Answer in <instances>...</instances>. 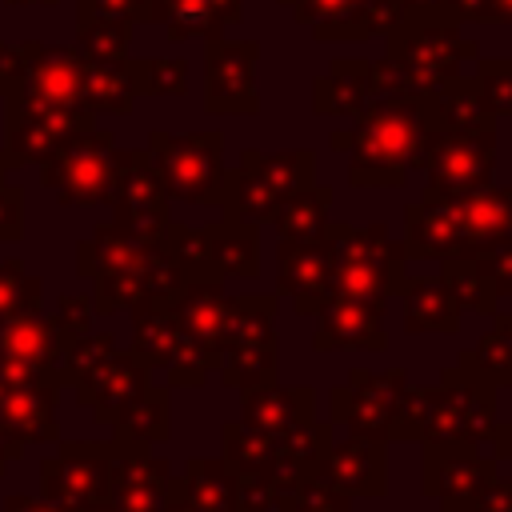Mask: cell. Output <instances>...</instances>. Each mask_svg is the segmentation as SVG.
<instances>
[{"label": "cell", "mask_w": 512, "mask_h": 512, "mask_svg": "<svg viewBox=\"0 0 512 512\" xmlns=\"http://www.w3.org/2000/svg\"><path fill=\"white\" fill-rule=\"evenodd\" d=\"M436 128V92L380 100L328 136L336 152H348L352 188H404L408 172L424 168V148Z\"/></svg>", "instance_id": "obj_1"}, {"label": "cell", "mask_w": 512, "mask_h": 512, "mask_svg": "<svg viewBox=\"0 0 512 512\" xmlns=\"http://www.w3.org/2000/svg\"><path fill=\"white\" fill-rule=\"evenodd\" d=\"M76 272L92 280L96 316L128 312L140 300L172 304L188 280L164 244H140L116 224H96V232L76 244Z\"/></svg>", "instance_id": "obj_2"}, {"label": "cell", "mask_w": 512, "mask_h": 512, "mask_svg": "<svg viewBox=\"0 0 512 512\" xmlns=\"http://www.w3.org/2000/svg\"><path fill=\"white\" fill-rule=\"evenodd\" d=\"M388 56L408 72L416 92H440L476 60V44L460 36V20L444 8L400 16L388 32Z\"/></svg>", "instance_id": "obj_3"}, {"label": "cell", "mask_w": 512, "mask_h": 512, "mask_svg": "<svg viewBox=\"0 0 512 512\" xmlns=\"http://www.w3.org/2000/svg\"><path fill=\"white\" fill-rule=\"evenodd\" d=\"M120 164L124 148L116 144V136L92 124L84 132H72L48 160H40V184L64 208H96L112 204Z\"/></svg>", "instance_id": "obj_4"}, {"label": "cell", "mask_w": 512, "mask_h": 512, "mask_svg": "<svg viewBox=\"0 0 512 512\" xmlns=\"http://www.w3.org/2000/svg\"><path fill=\"white\" fill-rule=\"evenodd\" d=\"M316 176V152L312 148H288V152H256L244 148L236 168H224V216L244 224H268L272 208L308 184Z\"/></svg>", "instance_id": "obj_5"}, {"label": "cell", "mask_w": 512, "mask_h": 512, "mask_svg": "<svg viewBox=\"0 0 512 512\" xmlns=\"http://www.w3.org/2000/svg\"><path fill=\"white\" fill-rule=\"evenodd\" d=\"M328 232L336 240V300H388L404 284V244L392 240L384 220H372L364 228L328 220Z\"/></svg>", "instance_id": "obj_6"}, {"label": "cell", "mask_w": 512, "mask_h": 512, "mask_svg": "<svg viewBox=\"0 0 512 512\" xmlns=\"http://www.w3.org/2000/svg\"><path fill=\"white\" fill-rule=\"evenodd\" d=\"M496 384L464 372L460 364L440 372V384L428 388V416L420 428V444H468L488 448L496 432Z\"/></svg>", "instance_id": "obj_7"}, {"label": "cell", "mask_w": 512, "mask_h": 512, "mask_svg": "<svg viewBox=\"0 0 512 512\" xmlns=\"http://www.w3.org/2000/svg\"><path fill=\"white\" fill-rule=\"evenodd\" d=\"M168 196L200 208L224 204V136L220 132H148L144 144Z\"/></svg>", "instance_id": "obj_8"}, {"label": "cell", "mask_w": 512, "mask_h": 512, "mask_svg": "<svg viewBox=\"0 0 512 512\" xmlns=\"http://www.w3.org/2000/svg\"><path fill=\"white\" fill-rule=\"evenodd\" d=\"M424 192L432 196H468L492 184L496 172V124L480 128H432L420 168Z\"/></svg>", "instance_id": "obj_9"}, {"label": "cell", "mask_w": 512, "mask_h": 512, "mask_svg": "<svg viewBox=\"0 0 512 512\" xmlns=\"http://www.w3.org/2000/svg\"><path fill=\"white\" fill-rule=\"evenodd\" d=\"M116 440H56L40 464V496L64 512H88L108 500V464Z\"/></svg>", "instance_id": "obj_10"}, {"label": "cell", "mask_w": 512, "mask_h": 512, "mask_svg": "<svg viewBox=\"0 0 512 512\" xmlns=\"http://www.w3.org/2000/svg\"><path fill=\"white\" fill-rule=\"evenodd\" d=\"M404 384H408V372L400 364L384 372L352 368L348 380L328 392V416L332 424H344L352 436L392 444V416H396V400Z\"/></svg>", "instance_id": "obj_11"}, {"label": "cell", "mask_w": 512, "mask_h": 512, "mask_svg": "<svg viewBox=\"0 0 512 512\" xmlns=\"http://www.w3.org/2000/svg\"><path fill=\"white\" fill-rule=\"evenodd\" d=\"M168 188L160 180V168L152 160L148 148H124V164H120V180H116V196H112V224L120 232H128L140 244H164L168 236Z\"/></svg>", "instance_id": "obj_12"}, {"label": "cell", "mask_w": 512, "mask_h": 512, "mask_svg": "<svg viewBox=\"0 0 512 512\" xmlns=\"http://www.w3.org/2000/svg\"><path fill=\"white\" fill-rule=\"evenodd\" d=\"M56 396H60V384L52 380L48 368H36V364L0 356V420L28 448L32 444H56L60 440Z\"/></svg>", "instance_id": "obj_13"}, {"label": "cell", "mask_w": 512, "mask_h": 512, "mask_svg": "<svg viewBox=\"0 0 512 512\" xmlns=\"http://www.w3.org/2000/svg\"><path fill=\"white\" fill-rule=\"evenodd\" d=\"M96 124V112L88 108H56L28 96H4V156L12 168L48 160L72 132H84Z\"/></svg>", "instance_id": "obj_14"}, {"label": "cell", "mask_w": 512, "mask_h": 512, "mask_svg": "<svg viewBox=\"0 0 512 512\" xmlns=\"http://www.w3.org/2000/svg\"><path fill=\"white\" fill-rule=\"evenodd\" d=\"M276 296H288L300 316H320L336 300V240L324 228L312 240H276Z\"/></svg>", "instance_id": "obj_15"}, {"label": "cell", "mask_w": 512, "mask_h": 512, "mask_svg": "<svg viewBox=\"0 0 512 512\" xmlns=\"http://www.w3.org/2000/svg\"><path fill=\"white\" fill-rule=\"evenodd\" d=\"M420 492L440 512H472L480 492L496 480V460L468 444H420Z\"/></svg>", "instance_id": "obj_16"}, {"label": "cell", "mask_w": 512, "mask_h": 512, "mask_svg": "<svg viewBox=\"0 0 512 512\" xmlns=\"http://www.w3.org/2000/svg\"><path fill=\"white\" fill-rule=\"evenodd\" d=\"M256 64H260L256 40H224V36L208 40V48H204V112L256 116L260 112Z\"/></svg>", "instance_id": "obj_17"}, {"label": "cell", "mask_w": 512, "mask_h": 512, "mask_svg": "<svg viewBox=\"0 0 512 512\" xmlns=\"http://www.w3.org/2000/svg\"><path fill=\"white\" fill-rule=\"evenodd\" d=\"M312 480L332 492H344V496L380 500V496H388V444L364 440L352 432L344 440L332 436L312 468Z\"/></svg>", "instance_id": "obj_18"}, {"label": "cell", "mask_w": 512, "mask_h": 512, "mask_svg": "<svg viewBox=\"0 0 512 512\" xmlns=\"http://www.w3.org/2000/svg\"><path fill=\"white\" fill-rule=\"evenodd\" d=\"M172 492V464L152 456V444L116 440L108 464V504L120 512H160Z\"/></svg>", "instance_id": "obj_19"}, {"label": "cell", "mask_w": 512, "mask_h": 512, "mask_svg": "<svg viewBox=\"0 0 512 512\" xmlns=\"http://www.w3.org/2000/svg\"><path fill=\"white\" fill-rule=\"evenodd\" d=\"M28 44V68L16 92L8 96H28L40 104H56V108H84V56L80 48L68 44H44V40H24Z\"/></svg>", "instance_id": "obj_20"}, {"label": "cell", "mask_w": 512, "mask_h": 512, "mask_svg": "<svg viewBox=\"0 0 512 512\" xmlns=\"http://www.w3.org/2000/svg\"><path fill=\"white\" fill-rule=\"evenodd\" d=\"M236 292H224V280H184V288L172 300V316L180 336H188L212 364V372L224 360V324L232 312Z\"/></svg>", "instance_id": "obj_21"}, {"label": "cell", "mask_w": 512, "mask_h": 512, "mask_svg": "<svg viewBox=\"0 0 512 512\" xmlns=\"http://www.w3.org/2000/svg\"><path fill=\"white\" fill-rule=\"evenodd\" d=\"M384 308H388V300H356V296L332 300V304L316 316L312 352H344V348L384 352V348H388Z\"/></svg>", "instance_id": "obj_22"}, {"label": "cell", "mask_w": 512, "mask_h": 512, "mask_svg": "<svg viewBox=\"0 0 512 512\" xmlns=\"http://www.w3.org/2000/svg\"><path fill=\"white\" fill-rule=\"evenodd\" d=\"M152 384V372L132 356V352H108L100 364H92L76 380V400L92 412L96 424H112V416Z\"/></svg>", "instance_id": "obj_23"}, {"label": "cell", "mask_w": 512, "mask_h": 512, "mask_svg": "<svg viewBox=\"0 0 512 512\" xmlns=\"http://www.w3.org/2000/svg\"><path fill=\"white\" fill-rule=\"evenodd\" d=\"M456 200V220H460V248L456 256L476 260L488 256L492 248H500L504 240H512V188H480L468 196H452Z\"/></svg>", "instance_id": "obj_24"}, {"label": "cell", "mask_w": 512, "mask_h": 512, "mask_svg": "<svg viewBox=\"0 0 512 512\" xmlns=\"http://www.w3.org/2000/svg\"><path fill=\"white\" fill-rule=\"evenodd\" d=\"M400 244H404L408 260H452L460 248L456 200L420 192V200H412L404 208V240Z\"/></svg>", "instance_id": "obj_25"}, {"label": "cell", "mask_w": 512, "mask_h": 512, "mask_svg": "<svg viewBox=\"0 0 512 512\" xmlns=\"http://www.w3.org/2000/svg\"><path fill=\"white\" fill-rule=\"evenodd\" d=\"M204 280H256L260 276V224L216 220L204 224Z\"/></svg>", "instance_id": "obj_26"}, {"label": "cell", "mask_w": 512, "mask_h": 512, "mask_svg": "<svg viewBox=\"0 0 512 512\" xmlns=\"http://www.w3.org/2000/svg\"><path fill=\"white\" fill-rule=\"evenodd\" d=\"M244 0H148V20L164 24V36L172 44L204 36L216 40L224 36V28L240 24Z\"/></svg>", "instance_id": "obj_27"}, {"label": "cell", "mask_w": 512, "mask_h": 512, "mask_svg": "<svg viewBox=\"0 0 512 512\" xmlns=\"http://www.w3.org/2000/svg\"><path fill=\"white\" fill-rule=\"evenodd\" d=\"M72 340L76 336L64 332L56 324V316H44V312L0 320V356L24 360V364H36V368H48V372L56 368V360L64 356V348Z\"/></svg>", "instance_id": "obj_28"}, {"label": "cell", "mask_w": 512, "mask_h": 512, "mask_svg": "<svg viewBox=\"0 0 512 512\" xmlns=\"http://www.w3.org/2000/svg\"><path fill=\"white\" fill-rule=\"evenodd\" d=\"M84 56V52H80ZM84 108L88 112H108V116H128L140 84H136V60L132 56H84Z\"/></svg>", "instance_id": "obj_29"}, {"label": "cell", "mask_w": 512, "mask_h": 512, "mask_svg": "<svg viewBox=\"0 0 512 512\" xmlns=\"http://www.w3.org/2000/svg\"><path fill=\"white\" fill-rule=\"evenodd\" d=\"M396 296L404 300V332L408 336H420V332L456 336L460 332L464 312L440 276H404Z\"/></svg>", "instance_id": "obj_30"}, {"label": "cell", "mask_w": 512, "mask_h": 512, "mask_svg": "<svg viewBox=\"0 0 512 512\" xmlns=\"http://www.w3.org/2000/svg\"><path fill=\"white\" fill-rule=\"evenodd\" d=\"M312 108L320 116H348L356 120L360 112L372 108V80H368V60L364 56H336L324 76L312 84Z\"/></svg>", "instance_id": "obj_31"}, {"label": "cell", "mask_w": 512, "mask_h": 512, "mask_svg": "<svg viewBox=\"0 0 512 512\" xmlns=\"http://www.w3.org/2000/svg\"><path fill=\"white\" fill-rule=\"evenodd\" d=\"M316 416V392L312 388H288V384H260L248 388L240 400V420L260 432H284Z\"/></svg>", "instance_id": "obj_32"}, {"label": "cell", "mask_w": 512, "mask_h": 512, "mask_svg": "<svg viewBox=\"0 0 512 512\" xmlns=\"http://www.w3.org/2000/svg\"><path fill=\"white\" fill-rule=\"evenodd\" d=\"M220 460L240 476V480H296L280 464V448L272 432L248 428L244 420H228L220 428Z\"/></svg>", "instance_id": "obj_33"}, {"label": "cell", "mask_w": 512, "mask_h": 512, "mask_svg": "<svg viewBox=\"0 0 512 512\" xmlns=\"http://www.w3.org/2000/svg\"><path fill=\"white\" fill-rule=\"evenodd\" d=\"M172 492L192 512H232L240 496V476L220 456H192L184 476H172Z\"/></svg>", "instance_id": "obj_34"}, {"label": "cell", "mask_w": 512, "mask_h": 512, "mask_svg": "<svg viewBox=\"0 0 512 512\" xmlns=\"http://www.w3.org/2000/svg\"><path fill=\"white\" fill-rule=\"evenodd\" d=\"M328 220H332V188L316 180L288 192L268 216V224L276 228V240H312L328 228Z\"/></svg>", "instance_id": "obj_35"}, {"label": "cell", "mask_w": 512, "mask_h": 512, "mask_svg": "<svg viewBox=\"0 0 512 512\" xmlns=\"http://www.w3.org/2000/svg\"><path fill=\"white\" fill-rule=\"evenodd\" d=\"M112 440L124 444H164L172 436V412H168V384H148L136 392L116 416H112Z\"/></svg>", "instance_id": "obj_36"}, {"label": "cell", "mask_w": 512, "mask_h": 512, "mask_svg": "<svg viewBox=\"0 0 512 512\" xmlns=\"http://www.w3.org/2000/svg\"><path fill=\"white\" fill-rule=\"evenodd\" d=\"M132 316V356L156 372V368H168L172 352H176V316H172V304L164 300H140L128 308Z\"/></svg>", "instance_id": "obj_37"}, {"label": "cell", "mask_w": 512, "mask_h": 512, "mask_svg": "<svg viewBox=\"0 0 512 512\" xmlns=\"http://www.w3.org/2000/svg\"><path fill=\"white\" fill-rule=\"evenodd\" d=\"M276 292H236L228 324H224V352L232 348H272L276 340Z\"/></svg>", "instance_id": "obj_38"}, {"label": "cell", "mask_w": 512, "mask_h": 512, "mask_svg": "<svg viewBox=\"0 0 512 512\" xmlns=\"http://www.w3.org/2000/svg\"><path fill=\"white\" fill-rule=\"evenodd\" d=\"M456 364L496 388H512V312H492V332L464 348Z\"/></svg>", "instance_id": "obj_39"}, {"label": "cell", "mask_w": 512, "mask_h": 512, "mask_svg": "<svg viewBox=\"0 0 512 512\" xmlns=\"http://www.w3.org/2000/svg\"><path fill=\"white\" fill-rule=\"evenodd\" d=\"M276 436V448H280V464H284V472L288 476H296V480H304V476H312V468H316V460H320V452L328 448V440L336 436V424L332 420H304V424H296V428H284V432H272Z\"/></svg>", "instance_id": "obj_40"}, {"label": "cell", "mask_w": 512, "mask_h": 512, "mask_svg": "<svg viewBox=\"0 0 512 512\" xmlns=\"http://www.w3.org/2000/svg\"><path fill=\"white\" fill-rule=\"evenodd\" d=\"M440 280L448 284V292L456 296L460 312H472V316H492L496 312V288L492 280L484 276L480 260H464V256H452V260H440Z\"/></svg>", "instance_id": "obj_41"}, {"label": "cell", "mask_w": 512, "mask_h": 512, "mask_svg": "<svg viewBox=\"0 0 512 512\" xmlns=\"http://www.w3.org/2000/svg\"><path fill=\"white\" fill-rule=\"evenodd\" d=\"M44 312V280L24 268V260H0V320Z\"/></svg>", "instance_id": "obj_42"}, {"label": "cell", "mask_w": 512, "mask_h": 512, "mask_svg": "<svg viewBox=\"0 0 512 512\" xmlns=\"http://www.w3.org/2000/svg\"><path fill=\"white\" fill-rule=\"evenodd\" d=\"M276 352H280V344H272V348H232V352H224L216 372L224 376L228 388L248 392V388H260V384L276 380V360H280Z\"/></svg>", "instance_id": "obj_43"}, {"label": "cell", "mask_w": 512, "mask_h": 512, "mask_svg": "<svg viewBox=\"0 0 512 512\" xmlns=\"http://www.w3.org/2000/svg\"><path fill=\"white\" fill-rule=\"evenodd\" d=\"M132 20H108V16H76V48L84 56H128L132 44Z\"/></svg>", "instance_id": "obj_44"}, {"label": "cell", "mask_w": 512, "mask_h": 512, "mask_svg": "<svg viewBox=\"0 0 512 512\" xmlns=\"http://www.w3.org/2000/svg\"><path fill=\"white\" fill-rule=\"evenodd\" d=\"M108 352H116V336L112 332H84V336H76L68 348H64V356L56 360V368H52V380L56 384H76L92 364H100Z\"/></svg>", "instance_id": "obj_45"}, {"label": "cell", "mask_w": 512, "mask_h": 512, "mask_svg": "<svg viewBox=\"0 0 512 512\" xmlns=\"http://www.w3.org/2000/svg\"><path fill=\"white\" fill-rule=\"evenodd\" d=\"M140 96H184L188 92V60L184 56H144L136 60Z\"/></svg>", "instance_id": "obj_46"}, {"label": "cell", "mask_w": 512, "mask_h": 512, "mask_svg": "<svg viewBox=\"0 0 512 512\" xmlns=\"http://www.w3.org/2000/svg\"><path fill=\"white\" fill-rule=\"evenodd\" d=\"M472 80L484 100V108L500 120L512 116V60H472Z\"/></svg>", "instance_id": "obj_47"}, {"label": "cell", "mask_w": 512, "mask_h": 512, "mask_svg": "<svg viewBox=\"0 0 512 512\" xmlns=\"http://www.w3.org/2000/svg\"><path fill=\"white\" fill-rule=\"evenodd\" d=\"M284 512H356V508H352V496L332 492V488L316 484L312 476H304L292 488V500L284 504Z\"/></svg>", "instance_id": "obj_48"}, {"label": "cell", "mask_w": 512, "mask_h": 512, "mask_svg": "<svg viewBox=\"0 0 512 512\" xmlns=\"http://www.w3.org/2000/svg\"><path fill=\"white\" fill-rule=\"evenodd\" d=\"M444 12L476 24H512V0H444Z\"/></svg>", "instance_id": "obj_49"}, {"label": "cell", "mask_w": 512, "mask_h": 512, "mask_svg": "<svg viewBox=\"0 0 512 512\" xmlns=\"http://www.w3.org/2000/svg\"><path fill=\"white\" fill-rule=\"evenodd\" d=\"M56 324L64 328V332H72V336H84V332H92V320H96V308H92V296H80V292H68V296H60L56 300Z\"/></svg>", "instance_id": "obj_50"}, {"label": "cell", "mask_w": 512, "mask_h": 512, "mask_svg": "<svg viewBox=\"0 0 512 512\" xmlns=\"http://www.w3.org/2000/svg\"><path fill=\"white\" fill-rule=\"evenodd\" d=\"M24 236V188L0 184V244H12Z\"/></svg>", "instance_id": "obj_51"}, {"label": "cell", "mask_w": 512, "mask_h": 512, "mask_svg": "<svg viewBox=\"0 0 512 512\" xmlns=\"http://www.w3.org/2000/svg\"><path fill=\"white\" fill-rule=\"evenodd\" d=\"M76 16H108V20H148V0H76Z\"/></svg>", "instance_id": "obj_52"}, {"label": "cell", "mask_w": 512, "mask_h": 512, "mask_svg": "<svg viewBox=\"0 0 512 512\" xmlns=\"http://www.w3.org/2000/svg\"><path fill=\"white\" fill-rule=\"evenodd\" d=\"M484 276L492 280L496 296H512V240H504L500 248H492L488 256H476Z\"/></svg>", "instance_id": "obj_53"}, {"label": "cell", "mask_w": 512, "mask_h": 512, "mask_svg": "<svg viewBox=\"0 0 512 512\" xmlns=\"http://www.w3.org/2000/svg\"><path fill=\"white\" fill-rule=\"evenodd\" d=\"M28 68V44H8L0 40V96L16 92Z\"/></svg>", "instance_id": "obj_54"}, {"label": "cell", "mask_w": 512, "mask_h": 512, "mask_svg": "<svg viewBox=\"0 0 512 512\" xmlns=\"http://www.w3.org/2000/svg\"><path fill=\"white\" fill-rule=\"evenodd\" d=\"M472 512H512V480H492L484 492H480V500H476V508Z\"/></svg>", "instance_id": "obj_55"}, {"label": "cell", "mask_w": 512, "mask_h": 512, "mask_svg": "<svg viewBox=\"0 0 512 512\" xmlns=\"http://www.w3.org/2000/svg\"><path fill=\"white\" fill-rule=\"evenodd\" d=\"M488 448H492V460L496 464H512V416L508 420H496V432H492Z\"/></svg>", "instance_id": "obj_56"}, {"label": "cell", "mask_w": 512, "mask_h": 512, "mask_svg": "<svg viewBox=\"0 0 512 512\" xmlns=\"http://www.w3.org/2000/svg\"><path fill=\"white\" fill-rule=\"evenodd\" d=\"M28 452V444L12 432V428H4V420H0V476H4V468L12 464V460H20Z\"/></svg>", "instance_id": "obj_57"}, {"label": "cell", "mask_w": 512, "mask_h": 512, "mask_svg": "<svg viewBox=\"0 0 512 512\" xmlns=\"http://www.w3.org/2000/svg\"><path fill=\"white\" fill-rule=\"evenodd\" d=\"M4 512H64L56 504H48L44 496H4Z\"/></svg>", "instance_id": "obj_58"}, {"label": "cell", "mask_w": 512, "mask_h": 512, "mask_svg": "<svg viewBox=\"0 0 512 512\" xmlns=\"http://www.w3.org/2000/svg\"><path fill=\"white\" fill-rule=\"evenodd\" d=\"M400 8H404V16H412V12H436V8H444V0H400Z\"/></svg>", "instance_id": "obj_59"}, {"label": "cell", "mask_w": 512, "mask_h": 512, "mask_svg": "<svg viewBox=\"0 0 512 512\" xmlns=\"http://www.w3.org/2000/svg\"><path fill=\"white\" fill-rule=\"evenodd\" d=\"M160 512H192V508H188V504H184V500H180L176 492H168V504H164Z\"/></svg>", "instance_id": "obj_60"}, {"label": "cell", "mask_w": 512, "mask_h": 512, "mask_svg": "<svg viewBox=\"0 0 512 512\" xmlns=\"http://www.w3.org/2000/svg\"><path fill=\"white\" fill-rule=\"evenodd\" d=\"M8 4H40V8H52L56 0H8Z\"/></svg>", "instance_id": "obj_61"}, {"label": "cell", "mask_w": 512, "mask_h": 512, "mask_svg": "<svg viewBox=\"0 0 512 512\" xmlns=\"http://www.w3.org/2000/svg\"><path fill=\"white\" fill-rule=\"evenodd\" d=\"M280 4H284V8H292V0H280Z\"/></svg>", "instance_id": "obj_62"}]
</instances>
